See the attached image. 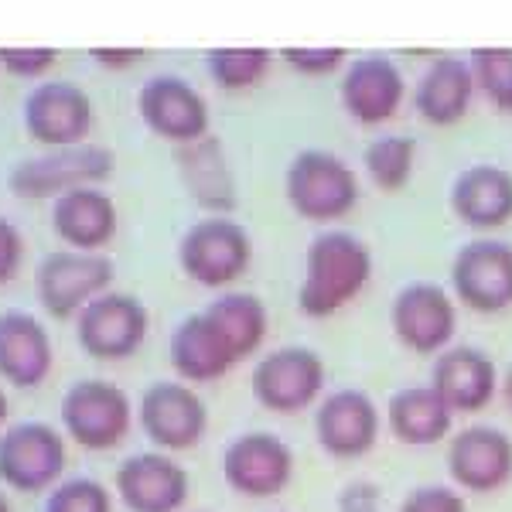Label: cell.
<instances>
[{
	"mask_svg": "<svg viewBox=\"0 0 512 512\" xmlns=\"http://www.w3.org/2000/svg\"><path fill=\"white\" fill-rule=\"evenodd\" d=\"M328 369L311 345H277L260 355L250 373V390L270 414H301L325 396Z\"/></svg>",
	"mask_w": 512,
	"mask_h": 512,
	"instance_id": "5b68a950",
	"label": "cell"
},
{
	"mask_svg": "<svg viewBox=\"0 0 512 512\" xmlns=\"http://www.w3.org/2000/svg\"><path fill=\"white\" fill-rule=\"evenodd\" d=\"M403 79L383 55H366L352 62L342 79V106L359 123H383L400 110Z\"/></svg>",
	"mask_w": 512,
	"mask_h": 512,
	"instance_id": "d4e9b609",
	"label": "cell"
},
{
	"mask_svg": "<svg viewBox=\"0 0 512 512\" xmlns=\"http://www.w3.org/2000/svg\"><path fill=\"white\" fill-rule=\"evenodd\" d=\"M499 396L502 403H506V410L512 414V362L506 366V373H502V383H499Z\"/></svg>",
	"mask_w": 512,
	"mask_h": 512,
	"instance_id": "8d00e7d4",
	"label": "cell"
},
{
	"mask_svg": "<svg viewBox=\"0 0 512 512\" xmlns=\"http://www.w3.org/2000/svg\"><path fill=\"white\" fill-rule=\"evenodd\" d=\"M69 437L52 420H14L0 434V482L14 492H48L69 465Z\"/></svg>",
	"mask_w": 512,
	"mask_h": 512,
	"instance_id": "277c9868",
	"label": "cell"
},
{
	"mask_svg": "<svg viewBox=\"0 0 512 512\" xmlns=\"http://www.w3.org/2000/svg\"><path fill=\"white\" fill-rule=\"evenodd\" d=\"M55 366V342L48 328L21 308L0 311V383L35 390Z\"/></svg>",
	"mask_w": 512,
	"mask_h": 512,
	"instance_id": "d6986e66",
	"label": "cell"
},
{
	"mask_svg": "<svg viewBox=\"0 0 512 512\" xmlns=\"http://www.w3.org/2000/svg\"><path fill=\"white\" fill-rule=\"evenodd\" d=\"M267 52L263 48H219L212 52V76L229 89H243L263 76Z\"/></svg>",
	"mask_w": 512,
	"mask_h": 512,
	"instance_id": "4dcf8cb0",
	"label": "cell"
},
{
	"mask_svg": "<svg viewBox=\"0 0 512 512\" xmlns=\"http://www.w3.org/2000/svg\"><path fill=\"white\" fill-rule=\"evenodd\" d=\"M472 72H475V86L499 110L512 113V48H475Z\"/></svg>",
	"mask_w": 512,
	"mask_h": 512,
	"instance_id": "f546056e",
	"label": "cell"
},
{
	"mask_svg": "<svg viewBox=\"0 0 512 512\" xmlns=\"http://www.w3.org/2000/svg\"><path fill=\"white\" fill-rule=\"evenodd\" d=\"M475 96V72L461 59H437L417 86V113L434 127L458 123Z\"/></svg>",
	"mask_w": 512,
	"mask_h": 512,
	"instance_id": "484cf974",
	"label": "cell"
},
{
	"mask_svg": "<svg viewBox=\"0 0 512 512\" xmlns=\"http://www.w3.org/2000/svg\"><path fill=\"white\" fill-rule=\"evenodd\" d=\"M448 475L454 489L489 495L512 482V437L495 424L475 420L448 441Z\"/></svg>",
	"mask_w": 512,
	"mask_h": 512,
	"instance_id": "e0dca14e",
	"label": "cell"
},
{
	"mask_svg": "<svg viewBox=\"0 0 512 512\" xmlns=\"http://www.w3.org/2000/svg\"><path fill=\"white\" fill-rule=\"evenodd\" d=\"M137 424L161 451H192L209 431V407L185 379H154L137 400Z\"/></svg>",
	"mask_w": 512,
	"mask_h": 512,
	"instance_id": "8992f818",
	"label": "cell"
},
{
	"mask_svg": "<svg viewBox=\"0 0 512 512\" xmlns=\"http://www.w3.org/2000/svg\"><path fill=\"white\" fill-rule=\"evenodd\" d=\"M284 192L297 216L311 222H332L342 219L359 202V178L338 154L308 147L287 168Z\"/></svg>",
	"mask_w": 512,
	"mask_h": 512,
	"instance_id": "52a82bcc",
	"label": "cell"
},
{
	"mask_svg": "<svg viewBox=\"0 0 512 512\" xmlns=\"http://www.w3.org/2000/svg\"><path fill=\"white\" fill-rule=\"evenodd\" d=\"M267 304L250 291H222L192 311L168 338V362L185 383H216L246 362L267 338Z\"/></svg>",
	"mask_w": 512,
	"mask_h": 512,
	"instance_id": "6da1fadb",
	"label": "cell"
},
{
	"mask_svg": "<svg viewBox=\"0 0 512 512\" xmlns=\"http://www.w3.org/2000/svg\"><path fill=\"white\" fill-rule=\"evenodd\" d=\"M113 171V154L99 144L52 147L48 154L21 161L11 171V192L24 198H59L72 188L103 181Z\"/></svg>",
	"mask_w": 512,
	"mask_h": 512,
	"instance_id": "2e32d148",
	"label": "cell"
},
{
	"mask_svg": "<svg viewBox=\"0 0 512 512\" xmlns=\"http://www.w3.org/2000/svg\"><path fill=\"white\" fill-rule=\"evenodd\" d=\"M315 441L328 458L355 461L376 448L383 414L376 400L359 386H338L315 403Z\"/></svg>",
	"mask_w": 512,
	"mask_h": 512,
	"instance_id": "4fadbf2b",
	"label": "cell"
},
{
	"mask_svg": "<svg viewBox=\"0 0 512 512\" xmlns=\"http://www.w3.org/2000/svg\"><path fill=\"white\" fill-rule=\"evenodd\" d=\"M366 175L376 181L383 192H396L403 188L414 175V161H417V140L407 134H386L376 137L366 147Z\"/></svg>",
	"mask_w": 512,
	"mask_h": 512,
	"instance_id": "4316f807",
	"label": "cell"
},
{
	"mask_svg": "<svg viewBox=\"0 0 512 512\" xmlns=\"http://www.w3.org/2000/svg\"><path fill=\"white\" fill-rule=\"evenodd\" d=\"M390 328L403 349L417 355H437L454 345L458 304L437 280H410L390 301Z\"/></svg>",
	"mask_w": 512,
	"mask_h": 512,
	"instance_id": "30bf717a",
	"label": "cell"
},
{
	"mask_svg": "<svg viewBox=\"0 0 512 512\" xmlns=\"http://www.w3.org/2000/svg\"><path fill=\"white\" fill-rule=\"evenodd\" d=\"M386 427L407 448H434V444L448 441L454 410L431 383L403 386L386 403Z\"/></svg>",
	"mask_w": 512,
	"mask_h": 512,
	"instance_id": "7402d4cb",
	"label": "cell"
},
{
	"mask_svg": "<svg viewBox=\"0 0 512 512\" xmlns=\"http://www.w3.org/2000/svg\"><path fill=\"white\" fill-rule=\"evenodd\" d=\"M253 260V243L239 222L226 216H209L195 226L178 243V263L188 280L202 287H229L233 280L246 274Z\"/></svg>",
	"mask_w": 512,
	"mask_h": 512,
	"instance_id": "8fae6325",
	"label": "cell"
},
{
	"mask_svg": "<svg viewBox=\"0 0 512 512\" xmlns=\"http://www.w3.org/2000/svg\"><path fill=\"white\" fill-rule=\"evenodd\" d=\"M151 315L144 301L127 291H106L93 297L76 315V342L89 359L123 362L144 349Z\"/></svg>",
	"mask_w": 512,
	"mask_h": 512,
	"instance_id": "ba28073f",
	"label": "cell"
},
{
	"mask_svg": "<svg viewBox=\"0 0 512 512\" xmlns=\"http://www.w3.org/2000/svg\"><path fill=\"white\" fill-rule=\"evenodd\" d=\"M396 512H468V502L448 482H427L403 495Z\"/></svg>",
	"mask_w": 512,
	"mask_h": 512,
	"instance_id": "1f68e13d",
	"label": "cell"
},
{
	"mask_svg": "<svg viewBox=\"0 0 512 512\" xmlns=\"http://www.w3.org/2000/svg\"><path fill=\"white\" fill-rule=\"evenodd\" d=\"M41 512H113V492L93 475H65L45 492Z\"/></svg>",
	"mask_w": 512,
	"mask_h": 512,
	"instance_id": "83f0119b",
	"label": "cell"
},
{
	"mask_svg": "<svg viewBox=\"0 0 512 512\" xmlns=\"http://www.w3.org/2000/svg\"><path fill=\"white\" fill-rule=\"evenodd\" d=\"M219 468L236 495L274 499L294 478V451L274 431H243L222 448Z\"/></svg>",
	"mask_w": 512,
	"mask_h": 512,
	"instance_id": "7c38bea8",
	"label": "cell"
},
{
	"mask_svg": "<svg viewBox=\"0 0 512 512\" xmlns=\"http://www.w3.org/2000/svg\"><path fill=\"white\" fill-rule=\"evenodd\" d=\"M52 226L69 243V250L99 253L117 233V205L96 185L72 188V192L55 198Z\"/></svg>",
	"mask_w": 512,
	"mask_h": 512,
	"instance_id": "603a6c76",
	"label": "cell"
},
{
	"mask_svg": "<svg viewBox=\"0 0 512 512\" xmlns=\"http://www.w3.org/2000/svg\"><path fill=\"white\" fill-rule=\"evenodd\" d=\"M338 512H386V495L373 478H352L335 495Z\"/></svg>",
	"mask_w": 512,
	"mask_h": 512,
	"instance_id": "d6a6232c",
	"label": "cell"
},
{
	"mask_svg": "<svg viewBox=\"0 0 512 512\" xmlns=\"http://www.w3.org/2000/svg\"><path fill=\"white\" fill-rule=\"evenodd\" d=\"M0 59L11 65L14 72H38L52 62V52H48V48H35V52H28V48H21V52L18 48H4Z\"/></svg>",
	"mask_w": 512,
	"mask_h": 512,
	"instance_id": "d590c367",
	"label": "cell"
},
{
	"mask_svg": "<svg viewBox=\"0 0 512 512\" xmlns=\"http://www.w3.org/2000/svg\"><path fill=\"white\" fill-rule=\"evenodd\" d=\"M373 280V253L355 233L325 229L304 253V277L297 287V308L304 318L325 321L345 311Z\"/></svg>",
	"mask_w": 512,
	"mask_h": 512,
	"instance_id": "7a4b0ae2",
	"label": "cell"
},
{
	"mask_svg": "<svg viewBox=\"0 0 512 512\" xmlns=\"http://www.w3.org/2000/svg\"><path fill=\"white\" fill-rule=\"evenodd\" d=\"M140 117L154 134L178 140V144H195L205 137L209 127V110L205 99L188 86L185 79H151L140 89Z\"/></svg>",
	"mask_w": 512,
	"mask_h": 512,
	"instance_id": "44dd1931",
	"label": "cell"
},
{
	"mask_svg": "<svg viewBox=\"0 0 512 512\" xmlns=\"http://www.w3.org/2000/svg\"><path fill=\"white\" fill-rule=\"evenodd\" d=\"M7 414H11V400H7L4 383H0V424H4V420H7Z\"/></svg>",
	"mask_w": 512,
	"mask_h": 512,
	"instance_id": "74e56055",
	"label": "cell"
},
{
	"mask_svg": "<svg viewBox=\"0 0 512 512\" xmlns=\"http://www.w3.org/2000/svg\"><path fill=\"white\" fill-rule=\"evenodd\" d=\"M21 256H24L21 233L7 219H0V284H7V280L18 274Z\"/></svg>",
	"mask_w": 512,
	"mask_h": 512,
	"instance_id": "836d02e7",
	"label": "cell"
},
{
	"mask_svg": "<svg viewBox=\"0 0 512 512\" xmlns=\"http://www.w3.org/2000/svg\"><path fill=\"white\" fill-rule=\"evenodd\" d=\"M499 366L485 349L468 342H454L434 355L431 386L448 400L454 414H478L499 396Z\"/></svg>",
	"mask_w": 512,
	"mask_h": 512,
	"instance_id": "ac0fdd59",
	"label": "cell"
},
{
	"mask_svg": "<svg viewBox=\"0 0 512 512\" xmlns=\"http://www.w3.org/2000/svg\"><path fill=\"white\" fill-rule=\"evenodd\" d=\"M284 59L304 72H328L342 62V48H287Z\"/></svg>",
	"mask_w": 512,
	"mask_h": 512,
	"instance_id": "e575fe53",
	"label": "cell"
},
{
	"mask_svg": "<svg viewBox=\"0 0 512 512\" xmlns=\"http://www.w3.org/2000/svg\"><path fill=\"white\" fill-rule=\"evenodd\" d=\"M137 403L113 379H76L59 400V427L72 444L86 451H110L130 434Z\"/></svg>",
	"mask_w": 512,
	"mask_h": 512,
	"instance_id": "3957f363",
	"label": "cell"
},
{
	"mask_svg": "<svg viewBox=\"0 0 512 512\" xmlns=\"http://www.w3.org/2000/svg\"><path fill=\"white\" fill-rule=\"evenodd\" d=\"M192 151V168L198 171L195 178V192L202 198V205H216V209H229L233 205V185H229V175L222 168V154L212 140H195L188 144Z\"/></svg>",
	"mask_w": 512,
	"mask_h": 512,
	"instance_id": "f1b7e54d",
	"label": "cell"
},
{
	"mask_svg": "<svg viewBox=\"0 0 512 512\" xmlns=\"http://www.w3.org/2000/svg\"><path fill=\"white\" fill-rule=\"evenodd\" d=\"M89 123H93V106L86 93L69 82H45L24 103V127L48 147L82 144Z\"/></svg>",
	"mask_w": 512,
	"mask_h": 512,
	"instance_id": "ffe728a7",
	"label": "cell"
},
{
	"mask_svg": "<svg viewBox=\"0 0 512 512\" xmlns=\"http://www.w3.org/2000/svg\"><path fill=\"white\" fill-rule=\"evenodd\" d=\"M0 512H11V502H7L4 492H0Z\"/></svg>",
	"mask_w": 512,
	"mask_h": 512,
	"instance_id": "f35d334b",
	"label": "cell"
},
{
	"mask_svg": "<svg viewBox=\"0 0 512 512\" xmlns=\"http://www.w3.org/2000/svg\"><path fill=\"white\" fill-rule=\"evenodd\" d=\"M117 277L110 256L86 250H59L48 253L35 270L38 304L59 321H76L93 297L106 294Z\"/></svg>",
	"mask_w": 512,
	"mask_h": 512,
	"instance_id": "9c48e42d",
	"label": "cell"
},
{
	"mask_svg": "<svg viewBox=\"0 0 512 512\" xmlns=\"http://www.w3.org/2000/svg\"><path fill=\"white\" fill-rule=\"evenodd\" d=\"M113 492L130 512H178L188 502L192 478L171 451H134L113 472Z\"/></svg>",
	"mask_w": 512,
	"mask_h": 512,
	"instance_id": "5bb4252c",
	"label": "cell"
},
{
	"mask_svg": "<svg viewBox=\"0 0 512 512\" xmlns=\"http://www.w3.org/2000/svg\"><path fill=\"white\" fill-rule=\"evenodd\" d=\"M451 209L472 229L506 226L512 219V175L499 164H472L454 178Z\"/></svg>",
	"mask_w": 512,
	"mask_h": 512,
	"instance_id": "cb8c5ba5",
	"label": "cell"
},
{
	"mask_svg": "<svg viewBox=\"0 0 512 512\" xmlns=\"http://www.w3.org/2000/svg\"><path fill=\"white\" fill-rule=\"evenodd\" d=\"M451 291L478 315H502L512 308V243L472 239L454 253Z\"/></svg>",
	"mask_w": 512,
	"mask_h": 512,
	"instance_id": "9a60e30c",
	"label": "cell"
}]
</instances>
